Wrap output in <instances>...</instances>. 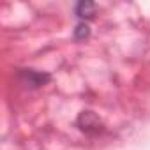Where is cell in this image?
I'll return each mask as SVG.
<instances>
[{
	"label": "cell",
	"mask_w": 150,
	"mask_h": 150,
	"mask_svg": "<svg viewBox=\"0 0 150 150\" xmlns=\"http://www.w3.org/2000/svg\"><path fill=\"white\" fill-rule=\"evenodd\" d=\"M96 13V4L94 2H80L76 6V14L80 18H92Z\"/></svg>",
	"instance_id": "6da1fadb"
},
{
	"label": "cell",
	"mask_w": 150,
	"mask_h": 150,
	"mask_svg": "<svg viewBox=\"0 0 150 150\" xmlns=\"http://www.w3.org/2000/svg\"><path fill=\"white\" fill-rule=\"evenodd\" d=\"M25 76H27V80H30V83H32V85H35V87H39V85H42L44 81H48V80H50L48 74H39V72H34V71L25 72Z\"/></svg>",
	"instance_id": "7a4b0ae2"
},
{
	"label": "cell",
	"mask_w": 150,
	"mask_h": 150,
	"mask_svg": "<svg viewBox=\"0 0 150 150\" xmlns=\"http://www.w3.org/2000/svg\"><path fill=\"white\" fill-rule=\"evenodd\" d=\"M88 34H90V30H88V25H87V23H81V25L76 27V37H78V39H83V37H87Z\"/></svg>",
	"instance_id": "3957f363"
}]
</instances>
